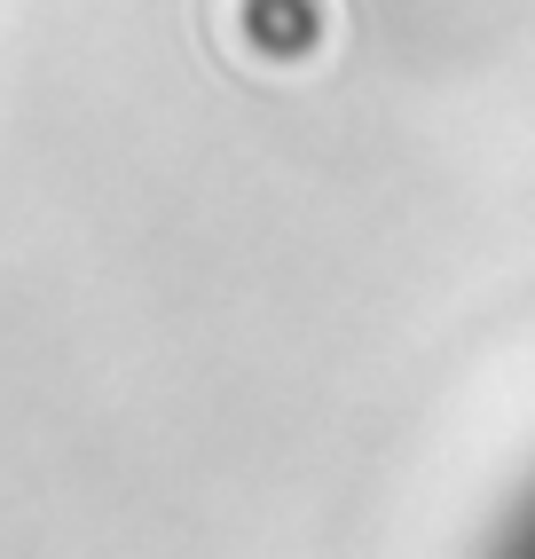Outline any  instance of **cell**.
<instances>
[{"mask_svg":"<svg viewBox=\"0 0 535 559\" xmlns=\"http://www.w3.org/2000/svg\"><path fill=\"white\" fill-rule=\"evenodd\" d=\"M520 536H527V544H535V504H527V520H520Z\"/></svg>","mask_w":535,"mask_h":559,"instance_id":"6da1fadb","label":"cell"}]
</instances>
